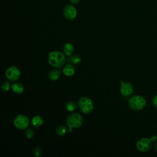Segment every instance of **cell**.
Returning <instances> with one entry per match:
<instances>
[{"label":"cell","mask_w":157,"mask_h":157,"mask_svg":"<svg viewBox=\"0 0 157 157\" xmlns=\"http://www.w3.org/2000/svg\"><path fill=\"white\" fill-rule=\"evenodd\" d=\"M64 54V53L59 51L51 52L48 56L49 64L55 68L62 67L66 61V58Z\"/></svg>","instance_id":"obj_1"},{"label":"cell","mask_w":157,"mask_h":157,"mask_svg":"<svg viewBox=\"0 0 157 157\" xmlns=\"http://www.w3.org/2000/svg\"><path fill=\"white\" fill-rule=\"evenodd\" d=\"M83 123V117L78 113H71L66 118V124L69 127V131L70 132H72V129L80 127Z\"/></svg>","instance_id":"obj_2"},{"label":"cell","mask_w":157,"mask_h":157,"mask_svg":"<svg viewBox=\"0 0 157 157\" xmlns=\"http://www.w3.org/2000/svg\"><path fill=\"white\" fill-rule=\"evenodd\" d=\"M147 104L145 98L140 95L132 96L128 101L129 107L134 110H140L144 109Z\"/></svg>","instance_id":"obj_3"},{"label":"cell","mask_w":157,"mask_h":157,"mask_svg":"<svg viewBox=\"0 0 157 157\" xmlns=\"http://www.w3.org/2000/svg\"><path fill=\"white\" fill-rule=\"evenodd\" d=\"M78 105L80 110L85 114L90 113L94 109L92 101L88 97H82L78 101Z\"/></svg>","instance_id":"obj_4"},{"label":"cell","mask_w":157,"mask_h":157,"mask_svg":"<svg viewBox=\"0 0 157 157\" xmlns=\"http://www.w3.org/2000/svg\"><path fill=\"white\" fill-rule=\"evenodd\" d=\"M29 124V118L22 114L17 115L13 120V125L18 129H26Z\"/></svg>","instance_id":"obj_5"},{"label":"cell","mask_w":157,"mask_h":157,"mask_svg":"<svg viewBox=\"0 0 157 157\" xmlns=\"http://www.w3.org/2000/svg\"><path fill=\"white\" fill-rule=\"evenodd\" d=\"M21 75V71L16 66H10L6 71V77L11 82L18 80Z\"/></svg>","instance_id":"obj_6"},{"label":"cell","mask_w":157,"mask_h":157,"mask_svg":"<svg viewBox=\"0 0 157 157\" xmlns=\"http://www.w3.org/2000/svg\"><path fill=\"white\" fill-rule=\"evenodd\" d=\"M151 139L148 138H141L136 143V148L141 151L145 152L148 151L151 147L152 145Z\"/></svg>","instance_id":"obj_7"},{"label":"cell","mask_w":157,"mask_h":157,"mask_svg":"<svg viewBox=\"0 0 157 157\" xmlns=\"http://www.w3.org/2000/svg\"><path fill=\"white\" fill-rule=\"evenodd\" d=\"M63 15L68 20H73L77 16V10L73 4H67L63 9Z\"/></svg>","instance_id":"obj_8"},{"label":"cell","mask_w":157,"mask_h":157,"mask_svg":"<svg viewBox=\"0 0 157 157\" xmlns=\"http://www.w3.org/2000/svg\"><path fill=\"white\" fill-rule=\"evenodd\" d=\"M120 93L124 97H129L131 96L133 92V85L131 83L128 82H123L120 80Z\"/></svg>","instance_id":"obj_9"},{"label":"cell","mask_w":157,"mask_h":157,"mask_svg":"<svg viewBox=\"0 0 157 157\" xmlns=\"http://www.w3.org/2000/svg\"><path fill=\"white\" fill-rule=\"evenodd\" d=\"M63 72L64 74L66 76H72L75 73V67L72 64L68 63L67 64H65L63 69Z\"/></svg>","instance_id":"obj_10"},{"label":"cell","mask_w":157,"mask_h":157,"mask_svg":"<svg viewBox=\"0 0 157 157\" xmlns=\"http://www.w3.org/2000/svg\"><path fill=\"white\" fill-rule=\"evenodd\" d=\"M44 120L41 116L40 115H36L31 120V126L34 128H39L42 124H43Z\"/></svg>","instance_id":"obj_11"},{"label":"cell","mask_w":157,"mask_h":157,"mask_svg":"<svg viewBox=\"0 0 157 157\" xmlns=\"http://www.w3.org/2000/svg\"><path fill=\"white\" fill-rule=\"evenodd\" d=\"M11 88L15 93L18 94L23 93L25 90V88L23 84L19 82L13 83L12 85L11 86Z\"/></svg>","instance_id":"obj_12"},{"label":"cell","mask_w":157,"mask_h":157,"mask_svg":"<svg viewBox=\"0 0 157 157\" xmlns=\"http://www.w3.org/2000/svg\"><path fill=\"white\" fill-rule=\"evenodd\" d=\"M74 45L70 42L66 43L63 47V53L67 56L71 55L74 52Z\"/></svg>","instance_id":"obj_13"},{"label":"cell","mask_w":157,"mask_h":157,"mask_svg":"<svg viewBox=\"0 0 157 157\" xmlns=\"http://www.w3.org/2000/svg\"><path fill=\"white\" fill-rule=\"evenodd\" d=\"M61 72L58 69H52L48 74V77L50 80L55 81L60 76Z\"/></svg>","instance_id":"obj_14"},{"label":"cell","mask_w":157,"mask_h":157,"mask_svg":"<svg viewBox=\"0 0 157 157\" xmlns=\"http://www.w3.org/2000/svg\"><path fill=\"white\" fill-rule=\"evenodd\" d=\"M67 61L69 63H72L74 64H79L81 61V58L78 55H70L67 58Z\"/></svg>","instance_id":"obj_15"},{"label":"cell","mask_w":157,"mask_h":157,"mask_svg":"<svg viewBox=\"0 0 157 157\" xmlns=\"http://www.w3.org/2000/svg\"><path fill=\"white\" fill-rule=\"evenodd\" d=\"M55 131V134L58 136H63L66 134L67 131V129L65 126L59 125L56 128Z\"/></svg>","instance_id":"obj_16"},{"label":"cell","mask_w":157,"mask_h":157,"mask_svg":"<svg viewBox=\"0 0 157 157\" xmlns=\"http://www.w3.org/2000/svg\"><path fill=\"white\" fill-rule=\"evenodd\" d=\"M65 107L68 112H72L76 109L77 104L74 101H68L66 102V104L65 105Z\"/></svg>","instance_id":"obj_17"},{"label":"cell","mask_w":157,"mask_h":157,"mask_svg":"<svg viewBox=\"0 0 157 157\" xmlns=\"http://www.w3.org/2000/svg\"><path fill=\"white\" fill-rule=\"evenodd\" d=\"M25 136L29 139H32L34 136V131L31 129V128H27L25 131Z\"/></svg>","instance_id":"obj_18"},{"label":"cell","mask_w":157,"mask_h":157,"mask_svg":"<svg viewBox=\"0 0 157 157\" xmlns=\"http://www.w3.org/2000/svg\"><path fill=\"white\" fill-rule=\"evenodd\" d=\"M10 88V82L8 81L4 82L1 85V89L3 92L8 91Z\"/></svg>","instance_id":"obj_19"},{"label":"cell","mask_w":157,"mask_h":157,"mask_svg":"<svg viewBox=\"0 0 157 157\" xmlns=\"http://www.w3.org/2000/svg\"><path fill=\"white\" fill-rule=\"evenodd\" d=\"M42 155V150L39 147H35L33 149V155L35 157H40Z\"/></svg>","instance_id":"obj_20"},{"label":"cell","mask_w":157,"mask_h":157,"mask_svg":"<svg viewBox=\"0 0 157 157\" xmlns=\"http://www.w3.org/2000/svg\"><path fill=\"white\" fill-rule=\"evenodd\" d=\"M152 104L154 107L157 108V94L153 97L152 99Z\"/></svg>","instance_id":"obj_21"},{"label":"cell","mask_w":157,"mask_h":157,"mask_svg":"<svg viewBox=\"0 0 157 157\" xmlns=\"http://www.w3.org/2000/svg\"><path fill=\"white\" fill-rule=\"evenodd\" d=\"M80 0H70V2L72 3V4L73 5H76L77 4L79 3Z\"/></svg>","instance_id":"obj_22"},{"label":"cell","mask_w":157,"mask_h":157,"mask_svg":"<svg viewBox=\"0 0 157 157\" xmlns=\"http://www.w3.org/2000/svg\"><path fill=\"white\" fill-rule=\"evenodd\" d=\"M151 140H152L153 142L157 140V136H153L151 137Z\"/></svg>","instance_id":"obj_23"},{"label":"cell","mask_w":157,"mask_h":157,"mask_svg":"<svg viewBox=\"0 0 157 157\" xmlns=\"http://www.w3.org/2000/svg\"><path fill=\"white\" fill-rule=\"evenodd\" d=\"M155 150L157 151V143H156L155 145Z\"/></svg>","instance_id":"obj_24"}]
</instances>
